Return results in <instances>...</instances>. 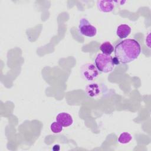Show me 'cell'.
<instances>
[{
    "label": "cell",
    "instance_id": "277c9868",
    "mask_svg": "<svg viewBox=\"0 0 151 151\" xmlns=\"http://www.w3.org/2000/svg\"><path fill=\"white\" fill-rule=\"evenodd\" d=\"M81 74L84 78L87 80L93 81L98 76L99 70L94 64L88 63L82 67Z\"/></svg>",
    "mask_w": 151,
    "mask_h": 151
},
{
    "label": "cell",
    "instance_id": "3957f363",
    "mask_svg": "<svg viewBox=\"0 0 151 151\" xmlns=\"http://www.w3.org/2000/svg\"><path fill=\"white\" fill-rule=\"evenodd\" d=\"M78 31L80 34L88 37H94L97 34L96 28L86 18H81L80 20Z\"/></svg>",
    "mask_w": 151,
    "mask_h": 151
},
{
    "label": "cell",
    "instance_id": "7a4b0ae2",
    "mask_svg": "<svg viewBox=\"0 0 151 151\" xmlns=\"http://www.w3.org/2000/svg\"><path fill=\"white\" fill-rule=\"evenodd\" d=\"M95 64L97 70L103 73L111 72L115 65L113 63V58L103 53L97 54L95 59Z\"/></svg>",
    "mask_w": 151,
    "mask_h": 151
},
{
    "label": "cell",
    "instance_id": "9c48e42d",
    "mask_svg": "<svg viewBox=\"0 0 151 151\" xmlns=\"http://www.w3.org/2000/svg\"><path fill=\"white\" fill-rule=\"evenodd\" d=\"M100 50L103 52V54L110 55L113 52L114 48L113 45L109 41H106L101 44L100 47Z\"/></svg>",
    "mask_w": 151,
    "mask_h": 151
},
{
    "label": "cell",
    "instance_id": "4fadbf2b",
    "mask_svg": "<svg viewBox=\"0 0 151 151\" xmlns=\"http://www.w3.org/2000/svg\"><path fill=\"white\" fill-rule=\"evenodd\" d=\"M53 150H60V146L59 145H55L53 147Z\"/></svg>",
    "mask_w": 151,
    "mask_h": 151
},
{
    "label": "cell",
    "instance_id": "5b68a950",
    "mask_svg": "<svg viewBox=\"0 0 151 151\" xmlns=\"http://www.w3.org/2000/svg\"><path fill=\"white\" fill-rule=\"evenodd\" d=\"M56 121L59 123L63 127H68L73 123L72 116L65 112L59 113L56 117Z\"/></svg>",
    "mask_w": 151,
    "mask_h": 151
},
{
    "label": "cell",
    "instance_id": "7c38bea8",
    "mask_svg": "<svg viewBox=\"0 0 151 151\" xmlns=\"http://www.w3.org/2000/svg\"><path fill=\"white\" fill-rule=\"evenodd\" d=\"M113 63L114 65H117V64H119L120 63L119 62V61L117 60V59L116 58V57H114L113 58Z\"/></svg>",
    "mask_w": 151,
    "mask_h": 151
},
{
    "label": "cell",
    "instance_id": "52a82bcc",
    "mask_svg": "<svg viewBox=\"0 0 151 151\" xmlns=\"http://www.w3.org/2000/svg\"><path fill=\"white\" fill-rule=\"evenodd\" d=\"M85 91L88 96L90 97H96L100 94L101 90L97 83H91L86 87Z\"/></svg>",
    "mask_w": 151,
    "mask_h": 151
},
{
    "label": "cell",
    "instance_id": "ba28073f",
    "mask_svg": "<svg viewBox=\"0 0 151 151\" xmlns=\"http://www.w3.org/2000/svg\"><path fill=\"white\" fill-rule=\"evenodd\" d=\"M131 32V28L127 24H121L116 29V34L120 39L127 37Z\"/></svg>",
    "mask_w": 151,
    "mask_h": 151
},
{
    "label": "cell",
    "instance_id": "30bf717a",
    "mask_svg": "<svg viewBox=\"0 0 151 151\" xmlns=\"http://www.w3.org/2000/svg\"><path fill=\"white\" fill-rule=\"evenodd\" d=\"M132 139V135L127 132H123L121 133L119 137L118 141L122 144H127L129 143Z\"/></svg>",
    "mask_w": 151,
    "mask_h": 151
},
{
    "label": "cell",
    "instance_id": "6da1fadb",
    "mask_svg": "<svg viewBox=\"0 0 151 151\" xmlns=\"http://www.w3.org/2000/svg\"><path fill=\"white\" fill-rule=\"evenodd\" d=\"M114 55L122 64L129 63L137 59L141 52L139 42L134 39H125L115 47Z\"/></svg>",
    "mask_w": 151,
    "mask_h": 151
},
{
    "label": "cell",
    "instance_id": "8fae6325",
    "mask_svg": "<svg viewBox=\"0 0 151 151\" xmlns=\"http://www.w3.org/2000/svg\"><path fill=\"white\" fill-rule=\"evenodd\" d=\"M51 130L54 133H58L63 130V126L57 122H54L50 126Z\"/></svg>",
    "mask_w": 151,
    "mask_h": 151
},
{
    "label": "cell",
    "instance_id": "8992f818",
    "mask_svg": "<svg viewBox=\"0 0 151 151\" xmlns=\"http://www.w3.org/2000/svg\"><path fill=\"white\" fill-rule=\"evenodd\" d=\"M97 5L99 9L103 12H110L114 8V2L112 1H98Z\"/></svg>",
    "mask_w": 151,
    "mask_h": 151
}]
</instances>
